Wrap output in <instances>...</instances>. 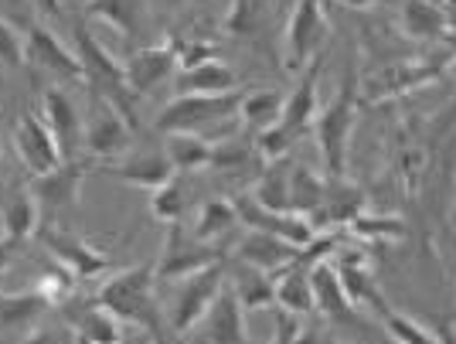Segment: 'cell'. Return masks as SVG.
Here are the masks:
<instances>
[{
    "label": "cell",
    "instance_id": "8992f818",
    "mask_svg": "<svg viewBox=\"0 0 456 344\" xmlns=\"http://www.w3.org/2000/svg\"><path fill=\"white\" fill-rule=\"evenodd\" d=\"M218 259H225V249L215 246V242L194 239L191 229H184L181 222H174L171 229H167L164 249H160V259L153 263L157 283H181V280H188L198 269L211 266Z\"/></svg>",
    "mask_w": 456,
    "mask_h": 344
},
{
    "label": "cell",
    "instance_id": "d6986e66",
    "mask_svg": "<svg viewBox=\"0 0 456 344\" xmlns=\"http://www.w3.org/2000/svg\"><path fill=\"white\" fill-rule=\"evenodd\" d=\"M330 263L338 269V276H341V283H344V293L351 297V304L364 307V310H371V314H379V317L392 310V307L385 304V293H381L379 280H375V273L368 269L362 252H341V256H334Z\"/></svg>",
    "mask_w": 456,
    "mask_h": 344
},
{
    "label": "cell",
    "instance_id": "5b68a950",
    "mask_svg": "<svg viewBox=\"0 0 456 344\" xmlns=\"http://www.w3.org/2000/svg\"><path fill=\"white\" fill-rule=\"evenodd\" d=\"M225 280H228L225 259H218V263H211V266L198 269L188 280H181L177 297H174V307H171V317H167V331L177 334V338H188L191 331L205 321V314L211 310V304L218 300V293L225 290Z\"/></svg>",
    "mask_w": 456,
    "mask_h": 344
},
{
    "label": "cell",
    "instance_id": "277c9868",
    "mask_svg": "<svg viewBox=\"0 0 456 344\" xmlns=\"http://www.w3.org/2000/svg\"><path fill=\"white\" fill-rule=\"evenodd\" d=\"M242 93L225 96H174L153 119L157 134H201L208 127H218L232 116H239Z\"/></svg>",
    "mask_w": 456,
    "mask_h": 344
},
{
    "label": "cell",
    "instance_id": "6da1fadb",
    "mask_svg": "<svg viewBox=\"0 0 456 344\" xmlns=\"http://www.w3.org/2000/svg\"><path fill=\"white\" fill-rule=\"evenodd\" d=\"M153 287H157V269L151 263H136V266L113 273L102 287L95 290L93 300L99 307H106L123 324H134L151 334L153 327L164 324L157 300H153Z\"/></svg>",
    "mask_w": 456,
    "mask_h": 344
},
{
    "label": "cell",
    "instance_id": "681fc988",
    "mask_svg": "<svg viewBox=\"0 0 456 344\" xmlns=\"http://www.w3.org/2000/svg\"><path fill=\"white\" fill-rule=\"evenodd\" d=\"M151 338H153V344H174V338H171V331L160 324V327H153L151 331Z\"/></svg>",
    "mask_w": 456,
    "mask_h": 344
},
{
    "label": "cell",
    "instance_id": "4316f807",
    "mask_svg": "<svg viewBox=\"0 0 456 344\" xmlns=\"http://www.w3.org/2000/svg\"><path fill=\"white\" fill-rule=\"evenodd\" d=\"M45 310H52V304L35 287L0 293V331H31Z\"/></svg>",
    "mask_w": 456,
    "mask_h": 344
},
{
    "label": "cell",
    "instance_id": "4dcf8cb0",
    "mask_svg": "<svg viewBox=\"0 0 456 344\" xmlns=\"http://www.w3.org/2000/svg\"><path fill=\"white\" fill-rule=\"evenodd\" d=\"M283 102H286V96L280 89H248V93H242L239 116L246 119V127H252L256 134H263V130L280 123Z\"/></svg>",
    "mask_w": 456,
    "mask_h": 344
},
{
    "label": "cell",
    "instance_id": "f35d334b",
    "mask_svg": "<svg viewBox=\"0 0 456 344\" xmlns=\"http://www.w3.org/2000/svg\"><path fill=\"white\" fill-rule=\"evenodd\" d=\"M347 229H351V235H358V239H402L405 235V225H402L399 218L368 215V211H362Z\"/></svg>",
    "mask_w": 456,
    "mask_h": 344
},
{
    "label": "cell",
    "instance_id": "8d00e7d4",
    "mask_svg": "<svg viewBox=\"0 0 456 344\" xmlns=\"http://www.w3.org/2000/svg\"><path fill=\"white\" fill-rule=\"evenodd\" d=\"M381 327H385V334L395 344H436V331L433 327L419 324L416 317L399 314V310L381 314Z\"/></svg>",
    "mask_w": 456,
    "mask_h": 344
},
{
    "label": "cell",
    "instance_id": "7dc6e473",
    "mask_svg": "<svg viewBox=\"0 0 456 344\" xmlns=\"http://www.w3.org/2000/svg\"><path fill=\"white\" fill-rule=\"evenodd\" d=\"M334 4H341L344 11H371V7H379L385 0H334Z\"/></svg>",
    "mask_w": 456,
    "mask_h": 344
},
{
    "label": "cell",
    "instance_id": "c3c4849f",
    "mask_svg": "<svg viewBox=\"0 0 456 344\" xmlns=\"http://www.w3.org/2000/svg\"><path fill=\"white\" fill-rule=\"evenodd\" d=\"M436 344H456V327L450 321L436 324Z\"/></svg>",
    "mask_w": 456,
    "mask_h": 344
},
{
    "label": "cell",
    "instance_id": "cb8c5ba5",
    "mask_svg": "<svg viewBox=\"0 0 456 344\" xmlns=\"http://www.w3.org/2000/svg\"><path fill=\"white\" fill-rule=\"evenodd\" d=\"M110 174L119 177V181H126V184H134V188L157 192L177 171H174L167 151H140V153H130L126 160H116L113 168H110Z\"/></svg>",
    "mask_w": 456,
    "mask_h": 344
},
{
    "label": "cell",
    "instance_id": "f907efd6",
    "mask_svg": "<svg viewBox=\"0 0 456 344\" xmlns=\"http://www.w3.org/2000/svg\"><path fill=\"white\" fill-rule=\"evenodd\" d=\"M123 344H153V338H151V334H147V331H143V338H140V341H130V338H126V341H123Z\"/></svg>",
    "mask_w": 456,
    "mask_h": 344
},
{
    "label": "cell",
    "instance_id": "b9f144b4",
    "mask_svg": "<svg viewBox=\"0 0 456 344\" xmlns=\"http://www.w3.org/2000/svg\"><path fill=\"white\" fill-rule=\"evenodd\" d=\"M20 344H86V341L72 331V324H41V327H31Z\"/></svg>",
    "mask_w": 456,
    "mask_h": 344
},
{
    "label": "cell",
    "instance_id": "9c48e42d",
    "mask_svg": "<svg viewBox=\"0 0 456 344\" xmlns=\"http://www.w3.org/2000/svg\"><path fill=\"white\" fill-rule=\"evenodd\" d=\"M134 140V123L126 113L116 106L113 99L93 93V106H89V127H86V151L93 160H113L119 153L130 151Z\"/></svg>",
    "mask_w": 456,
    "mask_h": 344
},
{
    "label": "cell",
    "instance_id": "e0dca14e",
    "mask_svg": "<svg viewBox=\"0 0 456 344\" xmlns=\"http://www.w3.org/2000/svg\"><path fill=\"white\" fill-rule=\"evenodd\" d=\"M194 331L205 338V344H256L246 324V307L239 304V297H235L232 287L218 293V300L211 304L205 321Z\"/></svg>",
    "mask_w": 456,
    "mask_h": 344
},
{
    "label": "cell",
    "instance_id": "44dd1931",
    "mask_svg": "<svg viewBox=\"0 0 456 344\" xmlns=\"http://www.w3.org/2000/svg\"><path fill=\"white\" fill-rule=\"evenodd\" d=\"M310 287H314V304L327 321L338 324H354L358 321V307L351 304V297L344 293V283L330 259H323L310 269Z\"/></svg>",
    "mask_w": 456,
    "mask_h": 344
},
{
    "label": "cell",
    "instance_id": "d590c367",
    "mask_svg": "<svg viewBox=\"0 0 456 344\" xmlns=\"http://www.w3.org/2000/svg\"><path fill=\"white\" fill-rule=\"evenodd\" d=\"M188 209V184H184V174H174L167 184H160L157 192H151V215L157 222H181V215Z\"/></svg>",
    "mask_w": 456,
    "mask_h": 344
},
{
    "label": "cell",
    "instance_id": "8fae6325",
    "mask_svg": "<svg viewBox=\"0 0 456 344\" xmlns=\"http://www.w3.org/2000/svg\"><path fill=\"white\" fill-rule=\"evenodd\" d=\"M232 201H235L239 222H242L246 229L269 232V235H276V239H283V242H289V246H297V249L310 246V242L317 239V229L310 225V218L297 215V211H269V209H263L252 194H239V198H232Z\"/></svg>",
    "mask_w": 456,
    "mask_h": 344
},
{
    "label": "cell",
    "instance_id": "ee69618b",
    "mask_svg": "<svg viewBox=\"0 0 456 344\" xmlns=\"http://www.w3.org/2000/svg\"><path fill=\"white\" fill-rule=\"evenodd\" d=\"M304 317L300 314H289V310H276V331H273V341L269 344H293L297 334L304 331Z\"/></svg>",
    "mask_w": 456,
    "mask_h": 344
},
{
    "label": "cell",
    "instance_id": "484cf974",
    "mask_svg": "<svg viewBox=\"0 0 456 344\" xmlns=\"http://www.w3.org/2000/svg\"><path fill=\"white\" fill-rule=\"evenodd\" d=\"M399 24L409 38L433 41L450 31V14H446V7H439L436 0H405Z\"/></svg>",
    "mask_w": 456,
    "mask_h": 344
},
{
    "label": "cell",
    "instance_id": "7c38bea8",
    "mask_svg": "<svg viewBox=\"0 0 456 344\" xmlns=\"http://www.w3.org/2000/svg\"><path fill=\"white\" fill-rule=\"evenodd\" d=\"M24 58L31 65H38L41 72H52L58 78H72V82H82V61H78L76 48H69L65 41L58 38L48 24H28L24 28Z\"/></svg>",
    "mask_w": 456,
    "mask_h": 344
},
{
    "label": "cell",
    "instance_id": "3957f363",
    "mask_svg": "<svg viewBox=\"0 0 456 344\" xmlns=\"http://www.w3.org/2000/svg\"><path fill=\"white\" fill-rule=\"evenodd\" d=\"M72 48L82 61V76H86L82 82H89L93 93H99V96L113 99L116 106L126 113V119L134 123V93L126 86V69L95 41V35L82 18L72 20Z\"/></svg>",
    "mask_w": 456,
    "mask_h": 344
},
{
    "label": "cell",
    "instance_id": "836d02e7",
    "mask_svg": "<svg viewBox=\"0 0 456 344\" xmlns=\"http://www.w3.org/2000/svg\"><path fill=\"white\" fill-rule=\"evenodd\" d=\"M242 266V263H239ZM235 297H239V304L246 307V310H266V307H276V283H273V276L263 273V269H252V266H242L235 273Z\"/></svg>",
    "mask_w": 456,
    "mask_h": 344
},
{
    "label": "cell",
    "instance_id": "816d5d0a",
    "mask_svg": "<svg viewBox=\"0 0 456 344\" xmlns=\"http://www.w3.org/2000/svg\"><path fill=\"white\" fill-rule=\"evenodd\" d=\"M323 4H330V0H323Z\"/></svg>",
    "mask_w": 456,
    "mask_h": 344
},
{
    "label": "cell",
    "instance_id": "4fadbf2b",
    "mask_svg": "<svg viewBox=\"0 0 456 344\" xmlns=\"http://www.w3.org/2000/svg\"><path fill=\"white\" fill-rule=\"evenodd\" d=\"M41 116L48 123V130L55 136L58 151H61V160H78V147L86 143V127H82V116H78L76 102L65 89H45V99H41Z\"/></svg>",
    "mask_w": 456,
    "mask_h": 344
},
{
    "label": "cell",
    "instance_id": "bcb514c9",
    "mask_svg": "<svg viewBox=\"0 0 456 344\" xmlns=\"http://www.w3.org/2000/svg\"><path fill=\"white\" fill-rule=\"evenodd\" d=\"M293 344H334V341H330V334H327V331H321V327L304 324V331L297 334V341H293Z\"/></svg>",
    "mask_w": 456,
    "mask_h": 344
},
{
    "label": "cell",
    "instance_id": "f1b7e54d",
    "mask_svg": "<svg viewBox=\"0 0 456 344\" xmlns=\"http://www.w3.org/2000/svg\"><path fill=\"white\" fill-rule=\"evenodd\" d=\"M164 151H167L177 174L205 171L215 160V143L205 134H167V147Z\"/></svg>",
    "mask_w": 456,
    "mask_h": 344
},
{
    "label": "cell",
    "instance_id": "60d3db41",
    "mask_svg": "<svg viewBox=\"0 0 456 344\" xmlns=\"http://www.w3.org/2000/svg\"><path fill=\"white\" fill-rule=\"evenodd\" d=\"M28 58H24V35L11 20L0 18V65L4 69H20Z\"/></svg>",
    "mask_w": 456,
    "mask_h": 344
},
{
    "label": "cell",
    "instance_id": "52a82bcc",
    "mask_svg": "<svg viewBox=\"0 0 456 344\" xmlns=\"http://www.w3.org/2000/svg\"><path fill=\"white\" fill-rule=\"evenodd\" d=\"M327 4L323 0H297L289 20H286V69L289 72H304L314 58L321 55L323 41H327Z\"/></svg>",
    "mask_w": 456,
    "mask_h": 344
},
{
    "label": "cell",
    "instance_id": "d6a6232c",
    "mask_svg": "<svg viewBox=\"0 0 456 344\" xmlns=\"http://www.w3.org/2000/svg\"><path fill=\"white\" fill-rule=\"evenodd\" d=\"M323 194H327V181L310 168H293L289 171V211L314 218L317 209L323 205Z\"/></svg>",
    "mask_w": 456,
    "mask_h": 344
},
{
    "label": "cell",
    "instance_id": "ffe728a7",
    "mask_svg": "<svg viewBox=\"0 0 456 344\" xmlns=\"http://www.w3.org/2000/svg\"><path fill=\"white\" fill-rule=\"evenodd\" d=\"M297 252L300 249L283 242V239H276V235H269V232H256L248 229L235 249H232V256L242 263V266H252V269H263L269 276H276L280 269H286L293 259H297Z\"/></svg>",
    "mask_w": 456,
    "mask_h": 344
},
{
    "label": "cell",
    "instance_id": "9a60e30c",
    "mask_svg": "<svg viewBox=\"0 0 456 344\" xmlns=\"http://www.w3.org/2000/svg\"><path fill=\"white\" fill-rule=\"evenodd\" d=\"M65 310V324H72L78 338L86 344H123L126 341V324L113 317L106 307H99L93 297H86V300H65L61 304Z\"/></svg>",
    "mask_w": 456,
    "mask_h": 344
},
{
    "label": "cell",
    "instance_id": "74e56055",
    "mask_svg": "<svg viewBox=\"0 0 456 344\" xmlns=\"http://www.w3.org/2000/svg\"><path fill=\"white\" fill-rule=\"evenodd\" d=\"M263 14H266V0H235L228 11L225 28L232 35H256L263 28Z\"/></svg>",
    "mask_w": 456,
    "mask_h": 344
},
{
    "label": "cell",
    "instance_id": "f546056e",
    "mask_svg": "<svg viewBox=\"0 0 456 344\" xmlns=\"http://www.w3.org/2000/svg\"><path fill=\"white\" fill-rule=\"evenodd\" d=\"M86 14L106 20L126 38L143 31V0H86Z\"/></svg>",
    "mask_w": 456,
    "mask_h": 344
},
{
    "label": "cell",
    "instance_id": "ba28073f",
    "mask_svg": "<svg viewBox=\"0 0 456 344\" xmlns=\"http://www.w3.org/2000/svg\"><path fill=\"white\" fill-rule=\"evenodd\" d=\"M41 246L48 249V256H55L58 266H65L76 280H95L102 276L106 269H113V256L95 249L93 242H86L82 235L69 229H58V225H38Z\"/></svg>",
    "mask_w": 456,
    "mask_h": 344
},
{
    "label": "cell",
    "instance_id": "7bdbcfd3",
    "mask_svg": "<svg viewBox=\"0 0 456 344\" xmlns=\"http://www.w3.org/2000/svg\"><path fill=\"white\" fill-rule=\"evenodd\" d=\"M174 52H177V69H194L201 61L218 58L215 45H208V41H174Z\"/></svg>",
    "mask_w": 456,
    "mask_h": 344
},
{
    "label": "cell",
    "instance_id": "83f0119b",
    "mask_svg": "<svg viewBox=\"0 0 456 344\" xmlns=\"http://www.w3.org/2000/svg\"><path fill=\"white\" fill-rule=\"evenodd\" d=\"M0 222H4V235H14V239H31L41 225V211L38 201L31 198L28 184L14 188V192L4 198V209H0Z\"/></svg>",
    "mask_w": 456,
    "mask_h": 344
},
{
    "label": "cell",
    "instance_id": "d4e9b609",
    "mask_svg": "<svg viewBox=\"0 0 456 344\" xmlns=\"http://www.w3.org/2000/svg\"><path fill=\"white\" fill-rule=\"evenodd\" d=\"M276 283V307L280 310H289V314H300V317H310L317 304H314V287H310V269L300 266L297 259L286 269H280L273 276Z\"/></svg>",
    "mask_w": 456,
    "mask_h": 344
},
{
    "label": "cell",
    "instance_id": "5bb4252c",
    "mask_svg": "<svg viewBox=\"0 0 456 344\" xmlns=\"http://www.w3.org/2000/svg\"><path fill=\"white\" fill-rule=\"evenodd\" d=\"M14 151L31 174H48L61 164V151H58L48 123L31 113H20L14 123Z\"/></svg>",
    "mask_w": 456,
    "mask_h": 344
},
{
    "label": "cell",
    "instance_id": "ab89813d",
    "mask_svg": "<svg viewBox=\"0 0 456 344\" xmlns=\"http://www.w3.org/2000/svg\"><path fill=\"white\" fill-rule=\"evenodd\" d=\"M300 140H304L300 134H293V130H286L283 123H276L263 134H256V147H259V153L266 157L269 164V160H286V153L293 151Z\"/></svg>",
    "mask_w": 456,
    "mask_h": 344
},
{
    "label": "cell",
    "instance_id": "30bf717a",
    "mask_svg": "<svg viewBox=\"0 0 456 344\" xmlns=\"http://www.w3.org/2000/svg\"><path fill=\"white\" fill-rule=\"evenodd\" d=\"M86 171H89V160L78 157V160H61L55 171L35 174V177L28 181V192L38 201L41 225L76 205L78 192H82V184H86Z\"/></svg>",
    "mask_w": 456,
    "mask_h": 344
},
{
    "label": "cell",
    "instance_id": "7402d4cb",
    "mask_svg": "<svg viewBox=\"0 0 456 344\" xmlns=\"http://www.w3.org/2000/svg\"><path fill=\"white\" fill-rule=\"evenodd\" d=\"M364 211V192L358 184H351L347 177H327V194L317 215L310 218V225L321 232L330 225H351Z\"/></svg>",
    "mask_w": 456,
    "mask_h": 344
},
{
    "label": "cell",
    "instance_id": "f6af8a7d",
    "mask_svg": "<svg viewBox=\"0 0 456 344\" xmlns=\"http://www.w3.org/2000/svg\"><path fill=\"white\" fill-rule=\"evenodd\" d=\"M18 249H20V239H14V235H0V280H4V273L11 269L14 256H18Z\"/></svg>",
    "mask_w": 456,
    "mask_h": 344
},
{
    "label": "cell",
    "instance_id": "7a4b0ae2",
    "mask_svg": "<svg viewBox=\"0 0 456 344\" xmlns=\"http://www.w3.org/2000/svg\"><path fill=\"white\" fill-rule=\"evenodd\" d=\"M358 93H362L358 72H347L338 96L314 119V140L321 147V160L330 177H344L347 171V147H351V134L358 123Z\"/></svg>",
    "mask_w": 456,
    "mask_h": 344
},
{
    "label": "cell",
    "instance_id": "603a6c76",
    "mask_svg": "<svg viewBox=\"0 0 456 344\" xmlns=\"http://www.w3.org/2000/svg\"><path fill=\"white\" fill-rule=\"evenodd\" d=\"M235 82L239 78L232 72V65L222 58H211L194 69H177L174 93L177 96H225V93H235Z\"/></svg>",
    "mask_w": 456,
    "mask_h": 344
},
{
    "label": "cell",
    "instance_id": "e575fe53",
    "mask_svg": "<svg viewBox=\"0 0 456 344\" xmlns=\"http://www.w3.org/2000/svg\"><path fill=\"white\" fill-rule=\"evenodd\" d=\"M232 225H239V211H235V201H225V198H208L198 218H194V229L191 235L201 239V242H218Z\"/></svg>",
    "mask_w": 456,
    "mask_h": 344
},
{
    "label": "cell",
    "instance_id": "ac0fdd59",
    "mask_svg": "<svg viewBox=\"0 0 456 344\" xmlns=\"http://www.w3.org/2000/svg\"><path fill=\"white\" fill-rule=\"evenodd\" d=\"M126 69V86L134 96H143L157 89L164 78H171L177 72V52H174V41H160V45H147V48H136L134 55L123 61Z\"/></svg>",
    "mask_w": 456,
    "mask_h": 344
},
{
    "label": "cell",
    "instance_id": "1f68e13d",
    "mask_svg": "<svg viewBox=\"0 0 456 344\" xmlns=\"http://www.w3.org/2000/svg\"><path fill=\"white\" fill-rule=\"evenodd\" d=\"M289 160H269L252 188V198L269 211H289Z\"/></svg>",
    "mask_w": 456,
    "mask_h": 344
},
{
    "label": "cell",
    "instance_id": "2e32d148",
    "mask_svg": "<svg viewBox=\"0 0 456 344\" xmlns=\"http://www.w3.org/2000/svg\"><path fill=\"white\" fill-rule=\"evenodd\" d=\"M321 76H323V55H317L304 72H300L297 89H293L283 102L280 123H283L286 130H293V134H300V136H310L314 119L321 113Z\"/></svg>",
    "mask_w": 456,
    "mask_h": 344
}]
</instances>
